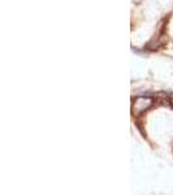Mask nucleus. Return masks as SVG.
Instances as JSON below:
<instances>
[{
  "instance_id": "1",
  "label": "nucleus",
  "mask_w": 173,
  "mask_h": 195,
  "mask_svg": "<svg viewBox=\"0 0 173 195\" xmlns=\"http://www.w3.org/2000/svg\"><path fill=\"white\" fill-rule=\"evenodd\" d=\"M152 104V99L151 98H146V96H139L135 99L133 104V113L134 114H141L143 113L146 109H148Z\"/></svg>"
}]
</instances>
